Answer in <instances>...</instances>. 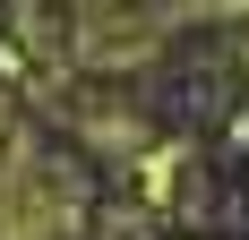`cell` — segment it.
<instances>
[{"instance_id": "cell-1", "label": "cell", "mask_w": 249, "mask_h": 240, "mask_svg": "<svg viewBox=\"0 0 249 240\" xmlns=\"http://www.w3.org/2000/svg\"><path fill=\"white\" fill-rule=\"evenodd\" d=\"M77 232V180L43 146H0V240H69Z\"/></svg>"}]
</instances>
